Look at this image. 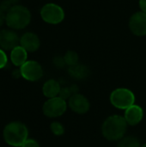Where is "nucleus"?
<instances>
[{"label":"nucleus","mask_w":146,"mask_h":147,"mask_svg":"<svg viewBox=\"0 0 146 147\" xmlns=\"http://www.w3.org/2000/svg\"><path fill=\"white\" fill-rule=\"evenodd\" d=\"M127 125L124 117L120 115H112L107 118L103 122L102 134L108 140H120L125 137Z\"/></svg>","instance_id":"1"},{"label":"nucleus","mask_w":146,"mask_h":147,"mask_svg":"<svg viewBox=\"0 0 146 147\" xmlns=\"http://www.w3.org/2000/svg\"><path fill=\"white\" fill-rule=\"evenodd\" d=\"M30 10L21 4L12 6V8L6 13L5 23L13 30H21L28 27L31 22Z\"/></svg>","instance_id":"2"},{"label":"nucleus","mask_w":146,"mask_h":147,"mask_svg":"<svg viewBox=\"0 0 146 147\" xmlns=\"http://www.w3.org/2000/svg\"><path fill=\"white\" fill-rule=\"evenodd\" d=\"M4 141L10 146L21 147L28 140V130L27 127L19 121H12L3 129Z\"/></svg>","instance_id":"3"},{"label":"nucleus","mask_w":146,"mask_h":147,"mask_svg":"<svg viewBox=\"0 0 146 147\" xmlns=\"http://www.w3.org/2000/svg\"><path fill=\"white\" fill-rule=\"evenodd\" d=\"M41 19L52 25H57L61 23L65 17V13L64 9L55 3H47L42 6L40 11Z\"/></svg>","instance_id":"4"},{"label":"nucleus","mask_w":146,"mask_h":147,"mask_svg":"<svg viewBox=\"0 0 146 147\" xmlns=\"http://www.w3.org/2000/svg\"><path fill=\"white\" fill-rule=\"evenodd\" d=\"M135 102L133 92L126 88H118L110 95V102L114 107L119 109L126 110L133 106Z\"/></svg>","instance_id":"5"},{"label":"nucleus","mask_w":146,"mask_h":147,"mask_svg":"<svg viewBox=\"0 0 146 147\" xmlns=\"http://www.w3.org/2000/svg\"><path fill=\"white\" fill-rule=\"evenodd\" d=\"M68 103L59 96L49 98L42 107L44 115L49 118H57L64 115L67 109Z\"/></svg>","instance_id":"6"},{"label":"nucleus","mask_w":146,"mask_h":147,"mask_svg":"<svg viewBox=\"0 0 146 147\" xmlns=\"http://www.w3.org/2000/svg\"><path fill=\"white\" fill-rule=\"evenodd\" d=\"M20 70L22 78L30 82L38 81L43 76L42 66L35 60H28L20 67Z\"/></svg>","instance_id":"7"},{"label":"nucleus","mask_w":146,"mask_h":147,"mask_svg":"<svg viewBox=\"0 0 146 147\" xmlns=\"http://www.w3.org/2000/svg\"><path fill=\"white\" fill-rule=\"evenodd\" d=\"M131 32L139 37L146 35V13L137 11L132 15L128 23Z\"/></svg>","instance_id":"8"},{"label":"nucleus","mask_w":146,"mask_h":147,"mask_svg":"<svg viewBox=\"0 0 146 147\" xmlns=\"http://www.w3.org/2000/svg\"><path fill=\"white\" fill-rule=\"evenodd\" d=\"M20 45V37L17 33L11 29L0 30V48L4 51H11Z\"/></svg>","instance_id":"9"},{"label":"nucleus","mask_w":146,"mask_h":147,"mask_svg":"<svg viewBox=\"0 0 146 147\" xmlns=\"http://www.w3.org/2000/svg\"><path fill=\"white\" fill-rule=\"evenodd\" d=\"M67 103L73 112L79 115L86 114L90 108V103L89 100L84 96L79 93L71 96V97L68 100Z\"/></svg>","instance_id":"10"},{"label":"nucleus","mask_w":146,"mask_h":147,"mask_svg":"<svg viewBox=\"0 0 146 147\" xmlns=\"http://www.w3.org/2000/svg\"><path fill=\"white\" fill-rule=\"evenodd\" d=\"M20 46L28 53H34L40 47L39 36L33 32H26L20 37Z\"/></svg>","instance_id":"11"},{"label":"nucleus","mask_w":146,"mask_h":147,"mask_svg":"<svg viewBox=\"0 0 146 147\" xmlns=\"http://www.w3.org/2000/svg\"><path fill=\"white\" fill-rule=\"evenodd\" d=\"M144 117V111L143 109L139 106L133 104V106L129 107L125 111L124 118L126 123L130 126H136L141 122Z\"/></svg>","instance_id":"12"},{"label":"nucleus","mask_w":146,"mask_h":147,"mask_svg":"<svg viewBox=\"0 0 146 147\" xmlns=\"http://www.w3.org/2000/svg\"><path fill=\"white\" fill-rule=\"evenodd\" d=\"M9 58L11 63L15 66L21 67L24 63L28 61V52L19 45L10 51Z\"/></svg>","instance_id":"13"},{"label":"nucleus","mask_w":146,"mask_h":147,"mask_svg":"<svg viewBox=\"0 0 146 147\" xmlns=\"http://www.w3.org/2000/svg\"><path fill=\"white\" fill-rule=\"evenodd\" d=\"M60 90H61V87H60L59 83L54 79L47 80L42 87L43 95L47 98H53V97L59 96Z\"/></svg>","instance_id":"14"},{"label":"nucleus","mask_w":146,"mask_h":147,"mask_svg":"<svg viewBox=\"0 0 146 147\" xmlns=\"http://www.w3.org/2000/svg\"><path fill=\"white\" fill-rule=\"evenodd\" d=\"M68 72L71 78L77 79V80L85 79L86 78L89 77V75L90 73L88 66H86L85 65H83V64H79V63H77L75 65L70 66L68 68Z\"/></svg>","instance_id":"15"},{"label":"nucleus","mask_w":146,"mask_h":147,"mask_svg":"<svg viewBox=\"0 0 146 147\" xmlns=\"http://www.w3.org/2000/svg\"><path fill=\"white\" fill-rule=\"evenodd\" d=\"M118 147H141L139 140L133 136H127L119 140Z\"/></svg>","instance_id":"16"},{"label":"nucleus","mask_w":146,"mask_h":147,"mask_svg":"<svg viewBox=\"0 0 146 147\" xmlns=\"http://www.w3.org/2000/svg\"><path fill=\"white\" fill-rule=\"evenodd\" d=\"M64 59H65L66 65H68L70 67V66L75 65L78 63L79 56L77 52L70 50V51H67L65 53V54L64 55Z\"/></svg>","instance_id":"17"},{"label":"nucleus","mask_w":146,"mask_h":147,"mask_svg":"<svg viewBox=\"0 0 146 147\" xmlns=\"http://www.w3.org/2000/svg\"><path fill=\"white\" fill-rule=\"evenodd\" d=\"M50 128H51L52 133L56 136H61L65 133V128H64L63 125L58 121H53L51 124Z\"/></svg>","instance_id":"18"},{"label":"nucleus","mask_w":146,"mask_h":147,"mask_svg":"<svg viewBox=\"0 0 146 147\" xmlns=\"http://www.w3.org/2000/svg\"><path fill=\"white\" fill-rule=\"evenodd\" d=\"M71 96H73V92L71 89V87H63L61 88L60 90V92H59V96L61 97L62 99L64 100H69Z\"/></svg>","instance_id":"19"},{"label":"nucleus","mask_w":146,"mask_h":147,"mask_svg":"<svg viewBox=\"0 0 146 147\" xmlns=\"http://www.w3.org/2000/svg\"><path fill=\"white\" fill-rule=\"evenodd\" d=\"M8 63V57L4 50L0 48V69H3L6 66Z\"/></svg>","instance_id":"20"},{"label":"nucleus","mask_w":146,"mask_h":147,"mask_svg":"<svg viewBox=\"0 0 146 147\" xmlns=\"http://www.w3.org/2000/svg\"><path fill=\"white\" fill-rule=\"evenodd\" d=\"M53 65L58 67V68H63L65 65H66L65 59H64V56H57L53 59Z\"/></svg>","instance_id":"21"},{"label":"nucleus","mask_w":146,"mask_h":147,"mask_svg":"<svg viewBox=\"0 0 146 147\" xmlns=\"http://www.w3.org/2000/svg\"><path fill=\"white\" fill-rule=\"evenodd\" d=\"M12 6H14V5H12L11 3L9 0H2L0 2V9L4 13H7L12 8Z\"/></svg>","instance_id":"22"},{"label":"nucleus","mask_w":146,"mask_h":147,"mask_svg":"<svg viewBox=\"0 0 146 147\" xmlns=\"http://www.w3.org/2000/svg\"><path fill=\"white\" fill-rule=\"evenodd\" d=\"M21 147H40L39 143L32 139H28Z\"/></svg>","instance_id":"23"},{"label":"nucleus","mask_w":146,"mask_h":147,"mask_svg":"<svg viewBox=\"0 0 146 147\" xmlns=\"http://www.w3.org/2000/svg\"><path fill=\"white\" fill-rule=\"evenodd\" d=\"M5 18H6V13H4L1 9H0V28L3 25L5 22Z\"/></svg>","instance_id":"24"},{"label":"nucleus","mask_w":146,"mask_h":147,"mask_svg":"<svg viewBox=\"0 0 146 147\" xmlns=\"http://www.w3.org/2000/svg\"><path fill=\"white\" fill-rule=\"evenodd\" d=\"M139 5L140 10L146 13V0H139Z\"/></svg>","instance_id":"25"},{"label":"nucleus","mask_w":146,"mask_h":147,"mask_svg":"<svg viewBox=\"0 0 146 147\" xmlns=\"http://www.w3.org/2000/svg\"><path fill=\"white\" fill-rule=\"evenodd\" d=\"M12 76L15 78H22V73H21V70L20 68L19 69H15L12 71Z\"/></svg>","instance_id":"26"},{"label":"nucleus","mask_w":146,"mask_h":147,"mask_svg":"<svg viewBox=\"0 0 146 147\" xmlns=\"http://www.w3.org/2000/svg\"><path fill=\"white\" fill-rule=\"evenodd\" d=\"M9 1L11 3L12 5H16L18 3V2H19V0H9Z\"/></svg>","instance_id":"27"},{"label":"nucleus","mask_w":146,"mask_h":147,"mask_svg":"<svg viewBox=\"0 0 146 147\" xmlns=\"http://www.w3.org/2000/svg\"><path fill=\"white\" fill-rule=\"evenodd\" d=\"M141 147H146V144H145V145H143V146H141Z\"/></svg>","instance_id":"28"},{"label":"nucleus","mask_w":146,"mask_h":147,"mask_svg":"<svg viewBox=\"0 0 146 147\" xmlns=\"http://www.w3.org/2000/svg\"><path fill=\"white\" fill-rule=\"evenodd\" d=\"M0 1H2V0H0Z\"/></svg>","instance_id":"29"}]
</instances>
